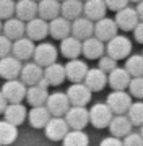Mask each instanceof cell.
<instances>
[{
    "label": "cell",
    "mask_w": 143,
    "mask_h": 146,
    "mask_svg": "<svg viewBox=\"0 0 143 146\" xmlns=\"http://www.w3.org/2000/svg\"><path fill=\"white\" fill-rule=\"evenodd\" d=\"M130 52H132V41L127 36L117 34L109 42H106V54L111 55L112 58H116V60L128 58Z\"/></svg>",
    "instance_id": "1"
},
{
    "label": "cell",
    "mask_w": 143,
    "mask_h": 146,
    "mask_svg": "<svg viewBox=\"0 0 143 146\" xmlns=\"http://www.w3.org/2000/svg\"><path fill=\"white\" fill-rule=\"evenodd\" d=\"M114 115L116 114L107 106V102H96L90 109V123H93L96 128H106L111 125Z\"/></svg>",
    "instance_id": "2"
},
{
    "label": "cell",
    "mask_w": 143,
    "mask_h": 146,
    "mask_svg": "<svg viewBox=\"0 0 143 146\" xmlns=\"http://www.w3.org/2000/svg\"><path fill=\"white\" fill-rule=\"evenodd\" d=\"M2 94L7 98L10 104H16V102H21L23 99H26L28 86L21 80H8L2 86Z\"/></svg>",
    "instance_id": "3"
},
{
    "label": "cell",
    "mask_w": 143,
    "mask_h": 146,
    "mask_svg": "<svg viewBox=\"0 0 143 146\" xmlns=\"http://www.w3.org/2000/svg\"><path fill=\"white\" fill-rule=\"evenodd\" d=\"M106 102L116 115L127 114L130 106H132V94L125 93V91H112L107 96Z\"/></svg>",
    "instance_id": "4"
},
{
    "label": "cell",
    "mask_w": 143,
    "mask_h": 146,
    "mask_svg": "<svg viewBox=\"0 0 143 146\" xmlns=\"http://www.w3.org/2000/svg\"><path fill=\"white\" fill-rule=\"evenodd\" d=\"M57 49L54 44L51 42H41V44H37L36 46V50H34V57L33 60L37 63V65H41V67H49V65H52V63L57 62Z\"/></svg>",
    "instance_id": "5"
},
{
    "label": "cell",
    "mask_w": 143,
    "mask_h": 146,
    "mask_svg": "<svg viewBox=\"0 0 143 146\" xmlns=\"http://www.w3.org/2000/svg\"><path fill=\"white\" fill-rule=\"evenodd\" d=\"M91 91L85 83H72L67 89V96L70 99V104L76 107H85L91 101Z\"/></svg>",
    "instance_id": "6"
},
{
    "label": "cell",
    "mask_w": 143,
    "mask_h": 146,
    "mask_svg": "<svg viewBox=\"0 0 143 146\" xmlns=\"http://www.w3.org/2000/svg\"><path fill=\"white\" fill-rule=\"evenodd\" d=\"M46 107L52 114V117H64L69 112V109L72 107V104H70V99L67 96V93H60L59 91V93H54L49 96L47 102H46Z\"/></svg>",
    "instance_id": "7"
},
{
    "label": "cell",
    "mask_w": 143,
    "mask_h": 146,
    "mask_svg": "<svg viewBox=\"0 0 143 146\" xmlns=\"http://www.w3.org/2000/svg\"><path fill=\"white\" fill-rule=\"evenodd\" d=\"M65 120L72 130H83L90 123V110L86 107H76L72 106L69 112L65 114Z\"/></svg>",
    "instance_id": "8"
},
{
    "label": "cell",
    "mask_w": 143,
    "mask_h": 146,
    "mask_svg": "<svg viewBox=\"0 0 143 146\" xmlns=\"http://www.w3.org/2000/svg\"><path fill=\"white\" fill-rule=\"evenodd\" d=\"M23 63L20 58H16L13 54L0 58V76L3 80H16L21 75Z\"/></svg>",
    "instance_id": "9"
},
{
    "label": "cell",
    "mask_w": 143,
    "mask_h": 146,
    "mask_svg": "<svg viewBox=\"0 0 143 146\" xmlns=\"http://www.w3.org/2000/svg\"><path fill=\"white\" fill-rule=\"evenodd\" d=\"M46 136L52 141H62L67 136V133L70 131V127L67 123L65 117H52L49 120V123L44 128Z\"/></svg>",
    "instance_id": "10"
},
{
    "label": "cell",
    "mask_w": 143,
    "mask_h": 146,
    "mask_svg": "<svg viewBox=\"0 0 143 146\" xmlns=\"http://www.w3.org/2000/svg\"><path fill=\"white\" fill-rule=\"evenodd\" d=\"M114 20H116L119 29H122V31H133L137 28V25L140 23V16H138L137 8L125 7L124 10L117 11Z\"/></svg>",
    "instance_id": "11"
},
{
    "label": "cell",
    "mask_w": 143,
    "mask_h": 146,
    "mask_svg": "<svg viewBox=\"0 0 143 146\" xmlns=\"http://www.w3.org/2000/svg\"><path fill=\"white\" fill-rule=\"evenodd\" d=\"M117 29H119V26H117L116 20L107 18V16L94 23V36L102 42H109L112 37H116Z\"/></svg>",
    "instance_id": "12"
},
{
    "label": "cell",
    "mask_w": 143,
    "mask_h": 146,
    "mask_svg": "<svg viewBox=\"0 0 143 146\" xmlns=\"http://www.w3.org/2000/svg\"><path fill=\"white\" fill-rule=\"evenodd\" d=\"M65 72H67V80H70L72 83H83L90 68H88L86 62L80 60V58H73V60L67 62Z\"/></svg>",
    "instance_id": "13"
},
{
    "label": "cell",
    "mask_w": 143,
    "mask_h": 146,
    "mask_svg": "<svg viewBox=\"0 0 143 146\" xmlns=\"http://www.w3.org/2000/svg\"><path fill=\"white\" fill-rule=\"evenodd\" d=\"M43 78H44V67L37 65L34 60H33V62H26L23 65L20 80H21L26 86H34V84H37Z\"/></svg>",
    "instance_id": "14"
},
{
    "label": "cell",
    "mask_w": 143,
    "mask_h": 146,
    "mask_svg": "<svg viewBox=\"0 0 143 146\" xmlns=\"http://www.w3.org/2000/svg\"><path fill=\"white\" fill-rule=\"evenodd\" d=\"M83 55L90 60H99L106 55V42H102L96 36H91L83 41Z\"/></svg>",
    "instance_id": "15"
},
{
    "label": "cell",
    "mask_w": 143,
    "mask_h": 146,
    "mask_svg": "<svg viewBox=\"0 0 143 146\" xmlns=\"http://www.w3.org/2000/svg\"><path fill=\"white\" fill-rule=\"evenodd\" d=\"M34 50H36V44L28 36L13 41V50H11V54L16 58H20L21 62L23 60H29V58L34 57Z\"/></svg>",
    "instance_id": "16"
},
{
    "label": "cell",
    "mask_w": 143,
    "mask_h": 146,
    "mask_svg": "<svg viewBox=\"0 0 143 146\" xmlns=\"http://www.w3.org/2000/svg\"><path fill=\"white\" fill-rule=\"evenodd\" d=\"M72 36L78 37L80 41L94 36V21H91L86 16H80L75 21H72Z\"/></svg>",
    "instance_id": "17"
},
{
    "label": "cell",
    "mask_w": 143,
    "mask_h": 146,
    "mask_svg": "<svg viewBox=\"0 0 143 146\" xmlns=\"http://www.w3.org/2000/svg\"><path fill=\"white\" fill-rule=\"evenodd\" d=\"M60 52L65 58L73 60L78 58L80 55H83V41H80L78 37L69 36L60 41Z\"/></svg>",
    "instance_id": "18"
},
{
    "label": "cell",
    "mask_w": 143,
    "mask_h": 146,
    "mask_svg": "<svg viewBox=\"0 0 143 146\" xmlns=\"http://www.w3.org/2000/svg\"><path fill=\"white\" fill-rule=\"evenodd\" d=\"M49 34V21L43 20L41 16L33 18L26 23V36L33 41H41Z\"/></svg>",
    "instance_id": "19"
},
{
    "label": "cell",
    "mask_w": 143,
    "mask_h": 146,
    "mask_svg": "<svg viewBox=\"0 0 143 146\" xmlns=\"http://www.w3.org/2000/svg\"><path fill=\"white\" fill-rule=\"evenodd\" d=\"M49 34L54 39H60V41L72 36V21L64 16L54 18L52 21H49Z\"/></svg>",
    "instance_id": "20"
},
{
    "label": "cell",
    "mask_w": 143,
    "mask_h": 146,
    "mask_svg": "<svg viewBox=\"0 0 143 146\" xmlns=\"http://www.w3.org/2000/svg\"><path fill=\"white\" fill-rule=\"evenodd\" d=\"M132 127L133 123L130 122L127 114H120V115H114L111 125H109V130H111L112 136H117V138H125L127 135L132 133Z\"/></svg>",
    "instance_id": "21"
},
{
    "label": "cell",
    "mask_w": 143,
    "mask_h": 146,
    "mask_svg": "<svg viewBox=\"0 0 143 146\" xmlns=\"http://www.w3.org/2000/svg\"><path fill=\"white\" fill-rule=\"evenodd\" d=\"M3 34L11 41L21 39L26 34V21L20 20L18 16H13L3 23Z\"/></svg>",
    "instance_id": "22"
},
{
    "label": "cell",
    "mask_w": 143,
    "mask_h": 146,
    "mask_svg": "<svg viewBox=\"0 0 143 146\" xmlns=\"http://www.w3.org/2000/svg\"><path fill=\"white\" fill-rule=\"evenodd\" d=\"M109 10L106 5V0H86L85 7H83V13L86 18H90L91 21H99L102 18H106V11Z\"/></svg>",
    "instance_id": "23"
},
{
    "label": "cell",
    "mask_w": 143,
    "mask_h": 146,
    "mask_svg": "<svg viewBox=\"0 0 143 146\" xmlns=\"http://www.w3.org/2000/svg\"><path fill=\"white\" fill-rule=\"evenodd\" d=\"M51 119H52V114L49 112L46 106L31 107L29 112H28V120H29L31 127H34V128H46V125L49 123Z\"/></svg>",
    "instance_id": "24"
},
{
    "label": "cell",
    "mask_w": 143,
    "mask_h": 146,
    "mask_svg": "<svg viewBox=\"0 0 143 146\" xmlns=\"http://www.w3.org/2000/svg\"><path fill=\"white\" fill-rule=\"evenodd\" d=\"M107 78H109V86L114 91H125V88H128V84L132 81V75L125 68L117 67L114 72L107 75Z\"/></svg>",
    "instance_id": "25"
},
{
    "label": "cell",
    "mask_w": 143,
    "mask_h": 146,
    "mask_svg": "<svg viewBox=\"0 0 143 146\" xmlns=\"http://www.w3.org/2000/svg\"><path fill=\"white\" fill-rule=\"evenodd\" d=\"M15 16H18L23 21H31L33 18L39 16V7H37L36 0H18L16 2V13Z\"/></svg>",
    "instance_id": "26"
},
{
    "label": "cell",
    "mask_w": 143,
    "mask_h": 146,
    "mask_svg": "<svg viewBox=\"0 0 143 146\" xmlns=\"http://www.w3.org/2000/svg\"><path fill=\"white\" fill-rule=\"evenodd\" d=\"M37 7H39V16L46 21H52L54 18L60 16V11H62L60 0H41L37 2Z\"/></svg>",
    "instance_id": "27"
},
{
    "label": "cell",
    "mask_w": 143,
    "mask_h": 146,
    "mask_svg": "<svg viewBox=\"0 0 143 146\" xmlns=\"http://www.w3.org/2000/svg\"><path fill=\"white\" fill-rule=\"evenodd\" d=\"M83 83L91 91H101V89L109 83V78H107V73L102 72L101 68H90V72H88V75H86V78Z\"/></svg>",
    "instance_id": "28"
},
{
    "label": "cell",
    "mask_w": 143,
    "mask_h": 146,
    "mask_svg": "<svg viewBox=\"0 0 143 146\" xmlns=\"http://www.w3.org/2000/svg\"><path fill=\"white\" fill-rule=\"evenodd\" d=\"M49 89L41 84H34V86H28V94L26 101L31 107H37V106H46L49 99Z\"/></svg>",
    "instance_id": "29"
},
{
    "label": "cell",
    "mask_w": 143,
    "mask_h": 146,
    "mask_svg": "<svg viewBox=\"0 0 143 146\" xmlns=\"http://www.w3.org/2000/svg\"><path fill=\"white\" fill-rule=\"evenodd\" d=\"M44 78L47 80V83L51 86H59L64 83V80L67 78V72H65V65L60 63H52L49 67L44 68Z\"/></svg>",
    "instance_id": "30"
},
{
    "label": "cell",
    "mask_w": 143,
    "mask_h": 146,
    "mask_svg": "<svg viewBox=\"0 0 143 146\" xmlns=\"http://www.w3.org/2000/svg\"><path fill=\"white\" fill-rule=\"evenodd\" d=\"M83 7H85V2H81V0H64L62 2L60 16H64V18H67L70 21H75L76 18L81 16Z\"/></svg>",
    "instance_id": "31"
},
{
    "label": "cell",
    "mask_w": 143,
    "mask_h": 146,
    "mask_svg": "<svg viewBox=\"0 0 143 146\" xmlns=\"http://www.w3.org/2000/svg\"><path fill=\"white\" fill-rule=\"evenodd\" d=\"M3 115H5V120H8V122H11V123H15L18 127L26 120L28 110L21 102H16V104H8V107H7Z\"/></svg>",
    "instance_id": "32"
},
{
    "label": "cell",
    "mask_w": 143,
    "mask_h": 146,
    "mask_svg": "<svg viewBox=\"0 0 143 146\" xmlns=\"http://www.w3.org/2000/svg\"><path fill=\"white\" fill-rule=\"evenodd\" d=\"M18 138V127L8 120H0V145H11Z\"/></svg>",
    "instance_id": "33"
},
{
    "label": "cell",
    "mask_w": 143,
    "mask_h": 146,
    "mask_svg": "<svg viewBox=\"0 0 143 146\" xmlns=\"http://www.w3.org/2000/svg\"><path fill=\"white\" fill-rule=\"evenodd\" d=\"M64 146H88L90 145V138L83 130H70L64 140Z\"/></svg>",
    "instance_id": "34"
},
{
    "label": "cell",
    "mask_w": 143,
    "mask_h": 146,
    "mask_svg": "<svg viewBox=\"0 0 143 146\" xmlns=\"http://www.w3.org/2000/svg\"><path fill=\"white\" fill-rule=\"evenodd\" d=\"M124 68L132 75V78L143 76V55H130L128 58H125Z\"/></svg>",
    "instance_id": "35"
},
{
    "label": "cell",
    "mask_w": 143,
    "mask_h": 146,
    "mask_svg": "<svg viewBox=\"0 0 143 146\" xmlns=\"http://www.w3.org/2000/svg\"><path fill=\"white\" fill-rule=\"evenodd\" d=\"M127 115H128V119H130V122H132L135 127H142L143 125V101L132 102Z\"/></svg>",
    "instance_id": "36"
},
{
    "label": "cell",
    "mask_w": 143,
    "mask_h": 146,
    "mask_svg": "<svg viewBox=\"0 0 143 146\" xmlns=\"http://www.w3.org/2000/svg\"><path fill=\"white\" fill-rule=\"evenodd\" d=\"M16 13V2L15 0H0V20H10Z\"/></svg>",
    "instance_id": "37"
},
{
    "label": "cell",
    "mask_w": 143,
    "mask_h": 146,
    "mask_svg": "<svg viewBox=\"0 0 143 146\" xmlns=\"http://www.w3.org/2000/svg\"><path fill=\"white\" fill-rule=\"evenodd\" d=\"M128 93L137 99H143V76L132 78V81L128 84Z\"/></svg>",
    "instance_id": "38"
},
{
    "label": "cell",
    "mask_w": 143,
    "mask_h": 146,
    "mask_svg": "<svg viewBox=\"0 0 143 146\" xmlns=\"http://www.w3.org/2000/svg\"><path fill=\"white\" fill-rule=\"evenodd\" d=\"M98 68H101L102 72H106L107 75H109L111 72H114V70L117 68V60L106 54V55H102V57L99 58V67Z\"/></svg>",
    "instance_id": "39"
},
{
    "label": "cell",
    "mask_w": 143,
    "mask_h": 146,
    "mask_svg": "<svg viewBox=\"0 0 143 146\" xmlns=\"http://www.w3.org/2000/svg\"><path fill=\"white\" fill-rule=\"evenodd\" d=\"M11 50H13V41L8 39L2 33L0 34V58L7 57V55H11Z\"/></svg>",
    "instance_id": "40"
},
{
    "label": "cell",
    "mask_w": 143,
    "mask_h": 146,
    "mask_svg": "<svg viewBox=\"0 0 143 146\" xmlns=\"http://www.w3.org/2000/svg\"><path fill=\"white\" fill-rule=\"evenodd\" d=\"M124 146H143L142 133H130L124 138Z\"/></svg>",
    "instance_id": "41"
},
{
    "label": "cell",
    "mask_w": 143,
    "mask_h": 146,
    "mask_svg": "<svg viewBox=\"0 0 143 146\" xmlns=\"http://www.w3.org/2000/svg\"><path fill=\"white\" fill-rule=\"evenodd\" d=\"M128 2H130V0H106V5H107L109 10L117 13V11L124 10L125 7H128Z\"/></svg>",
    "instance_id": "42"
},
{
    "label": "cell",
    "mask_w": 143,
    "mask_h": 146,
    "mask_svg": "<svg viewBox=\"0 0 143 146\" xmlns=\"http://www.w3.org/2000/svg\"><path fill=\"white\" fill-rule=\"evenodd\" d=\"M99 146H124V140L117 136H107L99 143Z\"/></svg>",
    "instance_id": "43"
},
{
    "label": "cell",
    "mask_w": 143,
    "mask_h": 146,
    "mask_svg": "<svg viewBox=\"0 0 143 146\" xmlns=\"http://www.w3.org/2000/svg\"><path fill=\"white\" fill-rule=\"evenodd\" d=\"M133 37H135V41L143 44V21H140L137 25V28L133 29Z\"/></svg>",
    "instance_id": "44"
},
{
    "label": "cell",
    "mask_w": 143,
    "mask_h": 146,
    "mask_svg": "<svg viewBox=\"0 0 143 146\" xmlns=\"http://www.w3.org/2000/svg\"><path fill=\"white\" fill-rule=\"evenodd\" d=\"M8 101H7V98L2 94V91H0V114H5V110H7V107H8Z\"/></svg>",
    "instance_id": "45"
},
{
    "label": "cell",
    "mask_w": 143,
    "mask_h": 146,
    "mask_svg": "<svg viewBox=\"0 0 143 146\" xmlns=\"http://www.w3.org/2000/svg\"><path fill=\"white\" fill-rule=\"evenodd\" d=\"M137 11H138V16H140V21H143V0H142V2H138Z\"/></svg>",
    "instance_id": "46"
},
{
    "label": "cell",
    "mask_w": 143,
    "mask_h": 146,
    "mask_svg": "<svg viewBox=\"0 0 143 146\" xmlns=\"http://www.w3.org/2000/svg\"><path fill=\"white\" fill-rule=\"evenodd\" d=\"M3 33V25H2V20H0V34Z\"/></svg>",
    "instance_id": "47"
},
{
    "label": "cell",
    "mask_w": 143,
    "mask_h": 146,
    "mask_svg": "<svg viewBox=\"0 0 143 146\" xmlns=\"http://www.w3.org/2000/svg\"><path fill=\"white\" fill-rule=\"evenodd\" d=\"M140 133H142V136H143V125L140 127Z\"/></svg>",
    "instance_id": "48"
},
{
    "label": "cell",
    "mask_w": 143,
    "mask_h": 146,
    "mask_svg": "<svg viewBox=\"0 0 143 146\" xmlns=\"http://www.w3.org/2000/svg\"><path fill=\"white\" fill-rule=\"evenodd\" d=\"M130 2H137V3H138V2H142V0H130Z\"/></svg>",
    "instance_id": "49"
},
{
    "label": "cell",
    "mask_w": 143,
    "mask_h": 146,
    "mask_svg": "<svg viewBox=\"0 0 143 146\" xmlns=\"http://www.w3.org/2000/svg\"><path fill=\"white\" fill-rule=\"evenodd\" d=\"M36 2H41V0H36Z\"/></svg>",
    "instance_id": "50"
},
{
    "label": "cell",
    "mask_w": 143,
    "mask_h": 146,
    "mask_svg": "<svg viewBox=\"0 0 143 146\" xmlns=\"http://www.w3.org/2000/svg\"><path fill=\"white\" fill-rule=\"evenodd\" d=\"M81 2H86V0H81Z\"/></svg>",
    "instance_id": "51"
},
{
    "label": "cell",
    "mask_w": 143,
    "mask_h": 146,
    "mask_svg": "<svg viewBox=\"0 0 143 146\" xmlns=\"http://www.w3.org/2000/svg\"><path fill=\"white\" fill-rule=\"evenodd\" d=\"M60 2H64V0H60Z\"/></svg>",
    "instance_id": "52"
},
{
    "label": "cell",
    "mask_w": 143,
    "mask_h": 146,
    "mask_svg": "<svg viewBox=\"0 0 143 146\" xmlns=\"http://www.w3.org/2000/svg\"><path fill=\"white\" fill-rule=\"evenodd\" d=\"M15 2H18V0H15Z\"/></svg>",
    "instance_id": "53"
},
{
    "label": "cell",
    "mask_w": 143,
    "mask_h": 146,
    "mask_svg": "<svg viewBox=\"0 0 143 146\" xmlns=\"http://www.w3.org/2000/svg\"><path fill=\"white\" fill-rule=\"evenodd\" d=\"M142 55H143V54H142Z\"/></svg>",
    "instance_id": "54"
},
{
    "label": "cell",
    "mask_w": 143,
    "mask_h": 146,
    "mask_svg": "<svg viewBox=\"0 0 143 146\" xmlns=\"http://www.w3.org/2000/svg\"><path fill=\"white\" fill-rule=\"evenodd\" d=\"M0 146H2V145H0Z\"/></svg>",
    "instance_id": "55"
}]
</instances>
